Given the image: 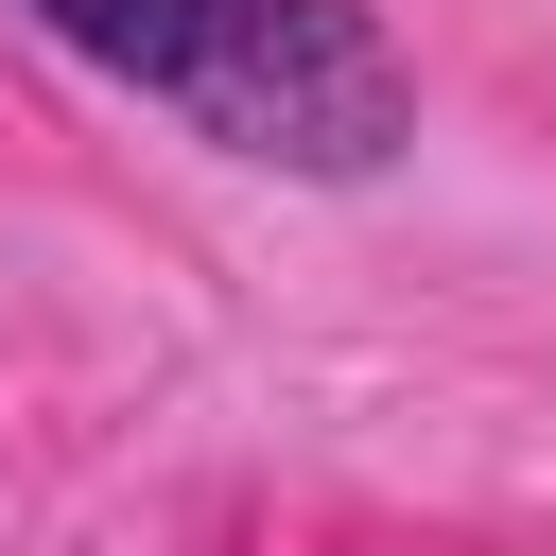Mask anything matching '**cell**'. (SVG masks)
<instances>
[{"mask_svg":"<svg viewBox=\"0 0 556 556\" xmlns=\"http://www.w3.org/2000/svg\"><path fill=\"white\" fill-rule=\"evenodd\" d=\"M17 17L226 174L382 191L417 156V52L382 35V0H17Z\"/></svg>","mask_w":556,"mask_h":556,"instance_id":"cell-1","label":"cell"}]
</instances>
